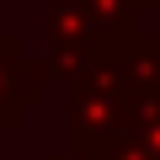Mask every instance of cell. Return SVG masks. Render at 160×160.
<instances>
[{"mask_svg": "<svg viewBox=\"0 0 160 160\" xmlns=\"http://www.w3.org/2000/svg\"><path fill=\"white\" fill-rule=\"evenodd\" d=\"M69 86V149L112 160L118 139H123V118H128V86L118 80V69L102 59L86 75L64 80Z\"/></svg>", "mask_w": 160, "mask_h": 160, "instance_id": "1", "label": "cell"}, {"mask_svg": "<svg viewBox=\"0 0 160 160\" xmlns=\"http://www.w3.org/2000/svg\"><path fill=\"white\" fill-rule=\"evenodd\" d=\"M48 80H53V64L22 53L16 38L0 32V133L22 118V107L43 102V86H48Z\"/></svg>", "mask_w": 160, "mask_h": 160, "instance_id": "2", "label": "cell"}, {"mask_svg": "<svg viewBox=\"0 0 160 160\" xmlns=\"http://www.w3.org/2000/svg\"><path fill=\"white\" fill-rule=\"evenodd\" d=\"M112 160H160L155 149H144L139 139H118V149H112Z\"/></svg>", "mask_w": 160, "mask_h": 160, "instance_id": "3", "label": "cell"}, {"mask_svg": "<svg viewBox=\"0 0 160 160\" xmlns=\"http://www.w3.org/2000/svg\"><path fill=\"white\" fill-rule=\"evenodd\" d=\"M48 160H96V155H80V149H59V155H48Z\"/></svg>", "mask_w": 160, "mask_h": 160, "instance_id": "4", "label": "cell"}]
</instances>
